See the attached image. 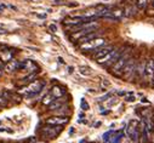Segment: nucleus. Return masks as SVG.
<instances>
[{
  "label": "nucleus",
  "mask_w": 154,
  "mask_h": 143,
  "mask_svg": "<svg viewBox=\"0 0 154 143\" xmlns=\"http://www.w3.org/2000/svg\"><path fill=\"white\" fill-rule=\"evenodd\" d=\"M5 8H6V5H0V11H3Z\"/></svg>",
  "instance_id": "7c9ffc66"
},
{
  "label": "nucleus",
  "mask_w": 154,
  "mask_h": 143,
  "mask_svg": "<svg viewBox=\"0 0 154 143\" xmlns=\"http://www.w3.org/2000/svg\"><path fill=\"white\" fill-rule=\"evenodd\" d=\"M8 33H9V30H8V29H4V28L0 27V35H3V34H8Z\"/></svg>",
  "instance_id": "cd10ccee"
},
{
  "label": "nucleus",
  "mask_w": 154,
  "mask_h": 143,
  "mask_svg": "<svg viewBox=\"0 0 154 143\" xmlns=\"http://www.w3.org/2000/svg\"><path fill=\"white\" fill-rule=\"evenodd\" d=\"M54 99H55V97H54L51 93H48V95L43 98V101H42V102H43V104H44V105H49Z\"/></svg>",
  "instance_id": "aec40b11"
},
{
  "label": "nucleus",
  "mask_w": 154,
  "mask_h": 143,
  "mask_svg": "<svg viewBox=\"0 0 154 143\" xmlns=\"http://www.w3.org/2000/svg\"><path fill=\"white\" fill-rule=\"evenodd\" d=\"M109 86H110V81L107 80V79H102V81H101V90L106 91L107 89H109Z\"/></svg>",
  "instance_id": "412c9836"
},
{
  "label": "nucleus",
  "mask_w": 154,
  "mask_h": 143,
  "mask_svg": "<svg viewBox=\"0 0 154 143\" xmlns=\"http://www.w3.org/2000/svg\"><path fill=\"white\" fill-rule=\"evenodd\" d=\"M49 30H50L51 33H56V30H57V27H56V24H50V27H49Z\"/></svg>",
  "instance_id": "bb28decb"
},
{
  "label": "nucleus",
  "mask_w": 154,
  "mask_h": 143,
  "mask_svg": "<svg viewBox=\"0 0 154 143\" xmlns=\"http://www.w3.org/2000/svg\"><path fill=\"white\" fill-rule=\"evenodd\" d=\"M28 143H46V141H38L36 138L32 137V138L29 139V142H28Z\"/></svg>",
  "instance_id": "a878e982"
},
{
  "label": "nucleus",
  "mask_w": 154,
  "mask_h": 143,
  "mask_svg": "<svg viewBox=\"0 0 154 143\" xmlns=\"http://www.w3.org/2000/svg\"><path fill=\"white\" fill-rule=\"evenodd\" d=\"M147 4H148V0H136V6L141 11L147 8Z\"/></svg>",
  "instance_id": "6ab92c4d"
},
{
  "label": "nucleus",
  "mask_w": 154,
  "mask_h": 143,
  "mask_svg": "<svg viewBox=\"0 0 154 143\" xmlns=\"http://www.w3.org/2000/svg\"><path fill=\"white\" fill-rule=\"evenodd\" d=\"M69 118L68 117H52L46 119V124L49 125H58V126H63L66 124H68Z\"/></svg>",
  "instance_id": "9b49d317"
},
{
  "label": "nucleus",
  "mask_w": 154,
  "mask_h": 143,
  "mask_svg": "<svg viewBox=\"0 0 154 143\" xmlns=\"http://www.w3.org/2000/svg\"><path fill=\"white\" fill-rule=\"evenodd\" d=\"M39 18H46V15H38Z\"/></svg>",
  "instance_id": "c756f323"
},
{
  "label": "nucleus",
  "mask_w": 154,
  "mask_h": 143,
  "mask_svg": "<svg viewBox=\"0 0 154 143\" xmlns=\"http://www.w3.org/2000/svg\"><path fill=\"white\" fill-rule=\"evenodd\" d=\"M135 99H136V98H135V96H134L131 92H130V93H129V95L125 97V101H126V102H130V103L135 102Z\"/></svg>",
  "instance_id": "393cba45"
},
{
  "label": "nucleus",
  "mask_w": 154,
  "mask_h": 143,
  "mask_svg": "<svg viewBox=\"0 0 154 143\" xmlns=\"http://www.w3.org/2000/svg\"><path fill=\"white\" fill-rule=\"evenodd\" d=\"M154 75V59H148L146 62V65H144V72H143V77L146 79H148V81L152 80Z\"/></svg>",
  "instance_id": "1a4fd4ad"
},
{
  "label": "nucleus",
  "mask_w": 154,
  "mask_h": 143,
  "mask_svg": "<svg viewBox=\"0 0 154 143\" xmlns=\"http://www.w3.org/2000/svg\"><path fill=\"white\" fill-rule=\"evenodd\" d=\"M73 70H74V68H73V67H69V68H68V72H69V73H70V74L73 73Z\"/></svg>",
  "instance_id": "c85d7f7f"
},
{
  "label": "nucleus",
  "mask_w": 154,
  "mask_h": 143,
  "mask_svg": "<svg viewBox=\"0 0 154 143\" xmlns=\"http://www.w3.org/2000/svg\"><path fill=\"white\" fill-rule=\"evenodd\" d=\"M150 81H152V84H153V86H154V75H153V78H152V80H150Z\"/></svg>",
  "instance_id": "f704fd0d"
},
{
  "label": "nucleus",
  "mask_w": 154,
  "mask_h": 143,
  "mask_svg": "<svg viewBox=\"0 0 154 143\" xmlns=\"http://www.w3.org/2000/svg\"><path fill=\"white\" fill-rule=\"evenodd\" d=\"M0 69H3V62L0 61Z\"/></svg>",
  "instance_id": "c9c22d12"
},
{
  "label": "nucleus",
  "mask_w": 154,
  "mask_h": 143,
  "mask_svg": "<svg viewBox=\"0 0 154 143\" xmlns=\"http://www.w3.org/2000/svg\"><path fill=\"white\" fill-rule=\"evenodd\" d=\"M33 79H35V73H30L28 77L23 78L22 80H23V83H24V84H27V83H30V81H33Z\"/></svg>",
  "instance_id": "5701e85b"
},
{
  "label": "nucleus",
  "mask_w": 154,
  "mask_h": 143,
  "mask_svg": "<svg viewBox=\"0 0 154 143\" xmlns=\"http://www.w3.org/2000/svg\"><path fill=\"white\" fill-rule=\"evenodd\" d=\"M8 102H9V99H6L3 95L0 96V107H6L8 105Z\"/></svg>",
  "instance_id": "b1692460"
},
{
  "label": "nucleus",
  "mask_w": 154,
  "mask_h": 143,
  "mask_svg": "<svg viewBox=\"0 0 154 143\" xmlns=\"http://www.w3.org/2000/svg\"><path fill=\"white\" fill-rule=\"evenodd\" d=\"M55 98H61V97H63L64 96V93H66V90L63 89V87H61V86H58V85H56V86H54L52 89H51V92H50Z\"/></svg>",
  "instance_id": "dca6fc26"
},
{
  "label": "nucleus",
  "mask_w": 154,
  "mask_h": 143,
  "mask_svg": "<svg viewBox=\"0 0 154 143\" xmlns=\"http://www.w3.org/2000/svg\"><path fill=\"white\" fill-rule=\"evenodd\" d=\"M62 126H58V125H49L46 124L39 132H40V136L45 139H54L56 138L61 132H62Z\"/></svg>",
  "instance_id": "f03ea898"
},
{
  "label": "nucleus",
  "mask_w": 154,
  "mask_h": 143,
  "mask_svg": "<svg viewBox=\"0 0 154 143\" xmlns=\"http://www.w3.org/2000/svg\"><path fill=\"white\" fill-rule=\"evenodd\" d=\"M6 131H8V130H5V129H3V127L0 129V132H6Z\"/></svg>",
  "instance_id": "473e14b6"
},
{
  "label": "nucleus",
  "mask_w": 154,
  "mask_h": 143,
  "mask_svg": "<svg viewBox=\"0 0 154 143\" xmlns=\"http://www.w3.org/2000/svg\"><path fill=\"white\" fill-rule=\"evenodd\" d=\"M0 124H2V120H0Z\"/></svg>",
  "instance_id": "e433bc0d"
},
{
  "label": "nucleus",
  "mask_w": 154,
  "mask_h": 143,
  "mask_svg": "<svg viewBox=\"0 0 154 143\" xmlns=\"http://www.w3.org/2000/svg\"><path fill=\"white\" fill-rule=\"evenodd\" d=\"M124 51L123 50H120V49H113L110 52H108L107 55H104L103 57H101V58H98V59H96L97 61V63H100V64H103L104 67H110L115 61H117L120 56H122V53H123Z\"/></svg>",
  "instance_id": "f257e3e1"
},
{
  "label": "nucleus",
  "mask_w": 154,
  "mask_h": 143,
  "mask_svg": "<svg viewBox=\"0 0 154 143\" xmlns=\"http://www.w3.org/2000/svg\"><path fill=\"white\" fill-rule=\"evenodd\" d=\"M18 65H20V61H16V59H11L9 62L5 63V65H3V69L8 73H12V72H16L18 70Z\"/></svg>",
  "instance_id": "ddd939ff"
},
{
  "label": "nucleus",
  "mask_w": 154,
  "mask_h": 143,
  "mask_svg": "<svg viewBox=\"0 0 154 143\" xmlns=\"http://www.w3.org/2000/svg\"><path fill=\"white\" fill-rule=\"evenodd\" d=\"M126 135H128L134 142H137V141H138L140 135H141V126H140L138 120L132 119V120L129 121V124H128V126H126Z\"/></svg>",
  "instance_id": "20e7f679"
},
{
  "label": "nucleus",
  "mask_w": 154,
  "mask_h": 143,
  "mask_svg": "<svg viewBox=\"0 0 154 143\" xmlns=\"http://www.w3.org/2000/svg\"><path fill=\"white\" fill-rule=\"evenodd\" d=\"M79 72H80V74H83V75H85V77H89V75L92 74V69H91L90 67H88V65H82V67H79Z\"/></svg>",
  "instance_id": "a211bd4d"
},
{
  "label": "nucleus",
  "mask_w": 154,
  "mask_h": 143,
  "mask_svg": "<svg viewBox=\"0 0 154 143\" xmlns=\"http://www.w3.org/2000/svg\"><path fill=\"white\" fill-rule=\"evenodd\" d=\"M45 86V83L42 80H33L29 83L28 86H26V98L35 97Z\"/></svg>",
  "instance_id": "7ed1b4c3"
},
{
  "label": "nucleus",
  "mask_w": 154,
  "mask_h": 143,
  "mask_svg": "<svg viewBox=\"0 0 154 143\" xmlns=\"http://www.w3.org/2000/svg\"><path fill=\"white\" fill-rule=\"evenodd\" d=\"M58 61H60V63H64V61H63V59H62V58H61V57H60V58H58Z\"/></svg>",
  "instance_id": "72a5a7b5"
},
{
  "label": "nucleus",
  "mask_w": 154,
  "mask_h": 143,
  "mask_svg": "<svg viewBox=\"0 0 154 143\" xmlns=\"http://www.w3.org/2000/svg\"><path fill=\"white\" fill-rule=\"evenodd\" d=\"M136 69V59L135 58H129V61L126 62V64L124 65V68L120 72V77H123L124 79H131L132 74L135 73Z\"/></svg>",
  "instance_id": "0eeeda50"
},
{
  "label": "nucleus",
  "mask_w": 154,
  "mask_h": 143,
  "mask_svg": "<svg viewBox=\"0 0 154 143\" xmlns=\"http://www.w3.org/2000/svg\"><path fill=\"white\" fill-rule=\"evenodd\" d=\"M38 69V65L30 61V59H27V61H20V65H18V70H27L29 73H35V70ZM38 72V70H36Z\"/></svg>",
  "instance_id": "6e6552de"
},
{
  "label": "nucleus",
  "mask_w": 154,
  "mask_h": 143,
  "mask_svg": "<svg viewBox=\"0 0 154 143\" xmlns=\"http://www.w3.org/2000/svg\"><path fill=\"white\" fill-rule=\"evenodd\" d=\"M62 2H63V0H55V3H56V4H61Z\"/></svg>",
  "instance_id": "2f4dec72"
},
{
  "label": "nucleus",
  "mask_w": 154,
  "mask_h": 143,
  "mask_svg": "<svg viewBox=\"0 0 154 143\" xmlns=\"http://www.w3.org/2000/svg\"><path fill=\"white\" fill-rule=\"evenodd\" d=\"M80 108L83 109V111H89L90 109V105H89V103L83 98L82 99V102H80Z\"/></svg>",
  "instance_id": "4be33fe9"
},
{
  "label": "nucleus",
  "mask_w": 154,
  "mask_h": 143,
  "mask_svg": "<svg viewBox=\"0 0 154 143\" xmlns=\"http://www.w3.org/2000/svg\"><path fill=\"white\" fill-rule=\"evenodd\" d=\"M85 22H90L89 18H86L85 16H75V17H67L63 23L67 26H76V24H80V23H85Z\"/></svg>",
  "instance_id": "9d476101"
},
{
  "label": "nucleus",
  "mask_w": 154,
  "mask_h": 143,
  "mask_svg": "<svg viewBox=\"0 0 154 143\" xmlns=\"http://www.w3.org/2000/svg\"><path fill=\"white\" fill-rule=\"evenodd\" d=\"M103 45H106V39L98 37V38H94L86 43H82L79 45V47L83 51H92V50H97L98 47H101Z\"/></svg>",
  "instance_id": "423d86ee"
},
{
  "label": "nucleus",
  "mask_w": 154,
  "mask_h": 143,
  "mask_svg": "<svg viewBox=\"0 0 154 143\" xmlns=\"http://www.w3.org/2000/svg\"><path fill=\"white\" fill-rule=\"evenodd\" d=\"M98 37H100V32L95 30V32H91V33L84 35V37H82L80 39H78V41H79V44H82V43H86V41L94 39V38H98Z\"/></svg>",
  "instance_id": "f3484780"
},
{
  "label": "nucleus",
  "mask_w": 154,
  "mask_h": 143,
  "mask_svg": "<svg viewBox=\"0 0 154 143\" xmlns=\"http://www.w3.org/2000/svg\"><path fill=\"white\" fill-rule=\"evenodd\" d=\"M129 58H130V55L128 52H123L122 56L112 64V74H114L115 77H119L122 69L124 68V65L126 64V62L129 61Z\"/></svg>",
  "instance_id": "39448f33"
},
{
  "label": "nucleus",
  "mask_w": 154,
  "mask_h": 143,
  "mask_svg": "<svg viewBox=\"0 0 154 143\" xmlns=\"http://www.w3.org/2000/svg\"><path fill=\"white\" fill-rule=\"evenodd\" d=\"M14 58V52L8 50V49H4L0 51V61H2L3 63H6L9 61H11Z\"/></svg>",
  "instance_id": "4468645a"
},
{
  "label": "nucleus",
  "mask_w": 154,
  "mask_h": 143,
  "mask_svg": "<svg viewBox=\"0 0 154 143\" xmlns=\"http://www.w3.org/2000/svg\"><path fill=\"white\" fill-rule=\"evenodd\" d=\"M113 49H114V46H112V45H108V46L103 45V46L98 47V49H97V51H95V53H94V56H92V57H94L95 59H98V58L103 57L104 55H107L108 52H110Z\"/></svg>",
  "instance_id": "f8f14e48"
},
{
  "label": "nucleus",
  "mask_w": 154,
  "mask_h": 143,
  "mask_svg": "<svg viewBox=\"0 0 154 143\" xmlns=\"http://www.w3.org/2000/svg\"><path fill=\"white\" fill-rule=\"evenodd\" d=\"M123 15H124L123 10H120V9H114V10H109V16H108V18H109V20H113V21H119V20H122Z\"/></svg>",
  "instance_id": "2eb2a0df"
}]
</instances>
